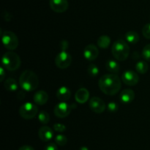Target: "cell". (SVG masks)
Listing matches in <instances>:
<instances>
[{
	"mask_svg": "<svg viewBox=\"0 0 150 150\" xmlns=\"http://www.w3.org/2000/svg\"><path fill=\"white\" fill-rule=\"evenodd\" d=\"M98 85L103 94L114 96L121 89L122 80L115 74H107L100 78Z\"/></svg>",
	"mask_w": 150,
	"mask_h": 150,
	"instance_id": "1",
	"label": "cell"
},
{
	"mask_svg": "<svg viewBox=\"0 0 150 150\" xmlns=\"http://www.w3.org/2000/svg\"><path fill=\"white\" fill-rule=\"evenodd\" d=\"M19 84L25 91H33L39 85V79L35 72L27 69L21 74Z\"/></svg>",
	"mask_w": 150,
	"mask_h": 150,
	"instance_id": "2",
	"label": "cell"
},
{
	"mask_svg": "<svg viewBox=\"0 0 150 150\" xmlns=\"http://www.w3.org/2000/svg\"><path fill=\"white\" fill-rule=\"evenodd\" d=\"M111 53L114 57L119 61L127 60L130 54V47L128 44L124 40H117L111 46Z\"/></svg>",
	"mask_w": 150,
	"mask_h": 150,
	"instance_id": "3",
	"label": "cell"
},
{
	"mask_svg": "<svg viewBox=\"0 0 150 150\" xmlns=\"http://www.w3.org/2000/svg\"><path fill=\"white\" fill-rule=\"evenodd\" d=\"M2 66L7 70L14 71L20 68L21 60L18 54L14 51H7L4 53L1 58Z\"/></svg>",
	"mask_w": 150,
	"mask_h": 150,
	"instance_id": "4",
	"label": "cell"
},
{
	"mask_svg": "<svg viewBox=\"0 0 150 150\" xmlns=\"http://www.w3.org/2000/svg\"><path fill=\"white\" fill-rule=\"evenodd\" d=\"M1 39L4 46L8 50H15L18 46V36L11 31H4L1 33Z\"/></svg>",
	"mask_w": 150,
	"mask_h": 150,
	"instance_id": "5",
	"label": "cell"
},
{
	"mask_svg": "<svg viewBox=\"0 0 150 150\" xmlns=\"http://www.w3.org/2000/svg\"><path fill=\"white\" fill-rule=\"evenodd\" d=\"M38 113V108L35 104L31 102H26L21 106L19 109V114L23 119L29 120L36 116Z\"/></svg>",
	"mask_w": 150,
	"mask_h": 150,
	"instance_id": "6",
	"label": "cell"
},
{
	"mask_svg": "<svg viewBox=\"0 0 150 150\" xmlns=\"http://www.w3.org/2000/svg\"><path fill=\"white\" fill-rule=\"evenodd\" d=\"M72 62V57L67 51L62 50L58 53L55 58L56 66L60 69H65L70 66Z\"/></svg>",
	"mask_w": 150,
	"mask_h": 150,
	"instance_id": "7",
	"label": "cell"
},
{
	"mask_svg": "<svg viewBox=\"0 0 150 150\" xmlns=\"http://www.w3.org/2000/svg\"><path fill=\"white\" fill-rule=\"evenodd\" d=\"M122 81L128 86H134L139 82V76L134 71L127 70L122 75Z\"/></svg>",
	"mask_w": 150,
	"mask_h": 150,
	"instance_id": "8",
	"label": "cell"
},
{
	"mask_svg": "<svg viewBox=\"0 0 150 150\" xmlns=\"http://www.w3.org/2000/svg\"><path fill=\"white\" fill-rule=\"evenodd\" d=\"M71 106L69 105L65 101L58 103L54 107V114L59 119H63L68 116L71 112Z\"/></svg>",
	"mask_w": 150,
	"mask_h": 150,
	"instance_id": "9",
	"label": "cell"
},
{
	"mask_svg": "<svg viewBox=\"0 0 150 150\" xmlns=\"http://www.w3.org/2000/svg\"><path fill=\"white\" fill-rule=\"evenodd\" d=\"M49 4L51 10L57 13H64L69 7L67 0H50Z\"/></svg>",
	"mask_w": 150,
	"mask_h": 150,
	"instance_id": "10",
	"label": "cell"
},
{
	"mask_svg": "<svg viewBox=\"0 0 150 150\" xmlns=\"http://www.w3.org/2000/svg\"><path fill=\"white\" fill-rule=\"evenodd\" d=\"M89 105L91 110L95 113H103L105 109V102L100 98L97 96H94L90 99Z\"/></svg>",
	"mask_w": 150,
	"mask_h": 150,
	"instance_id": "11",
	"label": "cell"
},
{
	"mask_svg": "<svg viewBox=\"0 0 150 150\" xmlns=\"http://www.w3.org/2000/svg\"><path fill=\"white\" fill-rule=\"evenodd\" d=\"M83 57L89 61H93L96 60L99 55V50L98 47L94 44H89L83 49Z\"/></svg>",
	"mask_w": 150,
	"mask_h": 150,
	"instance_id": "12",
	"label": "cell"
},
{
	"mask_svg": "<svg viewBox=\"0 0 150 150\" xmlns=\"http://www.w3.org/2000/svg\"><path fill=\"white\" fill-rule=\"evenodd\" d=\"M38 135L41 141L44 142L51 141L54 137V132L51 127L48 126H43L39 129L38 132Z\"/></svg>",
	"mask_w": 150,
	"mask_h": 150,
	"instance_id": "13",
	"label": "cell"
},
{
	"mask_svg": "<svg viewBox=\"0 0 150 150\" xmlns=\"http://www.w3.org/2000/svg\"><path fill=\"white\" fill-rule=\"evenodd\" d=\"M120 99L121 102L124 104H129L132 102L135 99V93L134 91L130 88H126L124 89L120 93Z\"/></svg>",
	"mask_w": 150,
	"mask_h": 150,
	"instance_id": "14",
	"label": "cell"
},
{
	"mask_svg": "<svg viewBox=\"0 0 150 150\" xmlns=\"http://www.w3.org/2000/svg\"><path fill=\"white\" fill-rule=\"evenodd\" d=\"M89 98V92L86 88H81L76 91L75 94V99L79 104H84Z\"/></svg>",
	"mask_w": 150,
	"mask_h": 150,
	"instance_id": "15",
	"label": "cell"
},
{
	"mask_svg": "<svg viewBox=\"0 0 150 150\" xmlns=\"http://www.w3.org/2000/svg\"><path fill=\"white\" fill-rule=\"evenodd\" d=\"M71 96V91L67 87L62 86L57 90V97L61 101H67Z\"/></svg>",
	"mask_w": 150,
	"mask_h": 150,
	"instance_id": "16",
	"label": "cell"
},
{
	"mask_svg": "<svg viewBox=\"0 0 150 150\" xmlns=\"http://www.w3.org/2000/svg\"><path fill=\"white\" fill-rule=\"evenodd\" d=\"M34 101L37 104L44 105L48 100V95L45 91H39L34 95Z\"/></svg>",
	"mask_w": 150,
	"mask_h": 150,
	"instance_id": "17",
	"label": "cell"
},
{
	"mask_svg": "<svg viewBox=\"0 0 150 150\" xmlns=\"http://www.w3.org/2000/svg\"><path fill=\"white\" fill-rule=\"evenodd\" d=\"M105 68H106L107 71L111 73L117 74L120 72V65L117 63V61L114 60H108L105 63Z\"/></svg>",
	"mask_w": 150,
	"mask_h": 150,
	"instance_id": "18",
	"label": "cell"
},
{
	"mask_svg": "<svg viewBox=\"0 0 150 150\" xmlns=\"http://www.w3.org/2000/svg\"><path fill=\"white\" fill-rule=\"evenodd\" d=\"M125 38L127 42L130 44H136L139 41V35L135 31H129L126 32Z\"/></svg>",
	"mask_w": 150,
	"mask_h": 150,
	"instance_id": "19",
	"label": "cell"
},
{
	"mask_svg": "<svg viewBox=\"0 0 150 150\" xmlns=\"http://www.w3.org/2000/svg\"><path fill=\"white\" fill-rule=\"evenodd\" d=\"M4 86L5 89L8 91H16L18 89L17 82L13 78H7L4 82Z\"/></svg>",
	"mask_w": 150,
	"mask_h": 150,
	"instance_id": "20",
	"label": "cell"
},
{
	"mask_svg": "<svg viewBox=\"0 0 150 150\" xmlns=\"http://www.w3.org/2000/svg\"><path fill=\"white\" fill-rule=\"evenodd\" d=\"M111 44V38L108 35H102L98 40V46L101 49H107Z\"/></svg>",
	"mask_w": 150,
	"mask_h": 150,
	"instance_id": "21",
	"label": "cell"
},
{
	"mask_svg": "<svg viewBox=\"0 0 150 150\" xmlns=\"http://www.w3.org/2000/svg\"><path fill=\"white\" fill-rule=\"evenodd\" d=\"M149 66L145 61H139L136 64V70L141 74H144L148 71Z\"/></svg>",
	"mask_w": 150,
	"mask_h": 150,
	"instance_id": "22",
	"label": "cell"
},
{
	"mask_svg": "<svg viewBox=\"0 0 150 150\" xmlns=\"http://www.w3.org/2000/svg\"><path fill=\"white\" fill-rule=\"evenodd\" d=\"M38 120L42 124H47L50 121V116L48 112L42 110L38 114Z\"/></svg>",
	"mask_w": 150,
	"mask_h": 150,
	"instance_id": "23",
	"label": "cell"
},
{
	"mask_svg": "<svg viewBox=\"0 0 150 150\" xmlns=\"http://www.w3.org/2000/svg\"><path fill=\"white\" fill-rule=\"evenodd\" d=\"M87 72L89 74V76H92V77H95V76H98V74H99V69H98V67L95 64L90 63L88 66Z\"/></svg>",
	"mask_w": 150,
	"mask_h": 150,
	"instance_id": "24",
	"label": "cell"
},
{
	"mask_svg": "<svg viewBox=\"0 0 150 150\" xmlns=\"http://www.w3.org/2000/svg\"><path fill=\"white\" fill-rule=\"evenodd\" d=\"M55 142L57 145L60 146H65L67 143V138L65 135H57L55 138Z\"/></svg>",
	"mask_w": 150,
	"mask_h": 150,
	"instance_id": "25",
	"label": "cell"
},
{
	"mask_svg": "<svg viewBox=\"0 0 150 150\" xmlns=\"http://www.w3.org/2000/svg\"><path fill=\"white\" fill-rule=\"evenodd\" d=\"M142 57L145 60L150 62V44L144 47L142 50Z\"/></svg>",
	"mask_w": 150,
	"mask_h": 150,
	"instance_id": "26",
	"label": "cell"
},
{
	"mask_svg": "<svg viewBox=\"0 0 150 150\" xmlns=\"http://www.w3.org/2000/svg\"><path fill=\"white\" fill-rule=\"evenodd\" d=\"M142 34L146 39H150V23L146 24L142 29Z\"/></svg>",
	"mask_w": 150,
	"mask_h": 150,
	"instance_id": "27",
	"label": "cell"
},
{
	"mask_svg": "<svg viewBox=\"0 0 150 150\" xmlns=\"http://www.w3.org/2000/svg\"><path fill=\"white\" fill-rule=\"evenodd\" d=\"M53 128L55 131L58 132H63L66 130V126L65 125L62 124H59L57 123L55 124H54Z\"/></svg>",
	"mask_w": 150,
	"mask_h": 150,
	"instance_id": "28",
	"label": "cell"
},
{
	"mask_svg": "<svg viewBox=\"0 0 150 150\" xmlns=\"http://www.w3.org/2000/svg\"><path fill=\"white\" fill-rule=\"evenodd\" d=\"M107 108H108V110L109 112L114 113V112H116L118 110V105L117 104V103L114 102V101H111V102H109L108 104Z\"/></svg>",
	"mask_w": 150,
	"mask_h": 150,
	"instance_id": "29",
	"label": "cell"
},
{
	"mask_svg": "<svg viewBox=\"0 0 150 150\" xmlns=\"http://www.w3.org/2000/svg\"><path fill=\"white\" fill-rule=\"evenodd\" d=\"M44 150H58V147H57V144H54V143H50L48 145L45 146Z\"/></svg>",
	"mask_w": 150,
	"mask_h": 150,
	"instance_id": "30",
	"label": "cell"
},
{
	"mask_svg": "<svg viewBox=\"0 0 150 150\" xmlns=\"http://www.w3.org/2000/svg\"><path fill=\"white\" fill-rule=\"evenodd\" d=\"M68 47V43L66 41H62L60 43V48L62 49V51H66L67 48Z\"/></svg>",
	"mask_w": 150,
	"mask_h": 150,
	"instance_id": "31",
	"label": "cell"
},
{
	"mask_svg": "<svg viewBox=\"0 0 150 150\" xmlns=\"http://www.w3.org/2000/svg\"><path fill=\"white\" fill-rule=\"evenodd\" d=\"M5 71H4V68L3 66H1L0 68V81L2 82L4 80V77H5Z\"/></svg>",
	"mask_w": 150,
	"mask_h": 150,
	"instance_id": "32",
	"label": "cell"
},
{
	"mask_svg": "<svg viewBox=\"0 0 150 150\" xmlns=\"http://www.w3.org/2000/svg\"><path fill=\"white\" fill-rule=\"evenodd\" d=\"M18 150H35V149L29 145H24L21 146L18 149Z\"/></svg>",
	"mask_w": 150,
	"mask_h": 150,
	"instance_id": "33",
	"label": "cell"
},
{
	"mask_svg": "<svg viewBox=\"0 0 150 150\" xmlns=\"http://www.w3.org/2000/svg\"><path fill=\"white\" fill-rule=\"evenodd\" d=\"M17 97L19 99H22L25 97V92L23 91H19L17 94Z\"/></svg>",
	"mask_w": 150,
	"mask_h": 150,
	"instance_id": "34",
	"label": "cell"
},
{
	"mask_svg": "<svg viewBox=\"0 0 150 150\" xmlns=\"http://www.w3.org/2000/svg\"><path fill=\"white\" fill-rule=\"evenodd\" d=\"M79 150H89V149H88V147H86V146H81L79 148Z\"/></svg>",
	"mask_w": 150,
	"mask_h": 150,
	"instance_id": "35",
	"label": "cell"
}]
</instances>
